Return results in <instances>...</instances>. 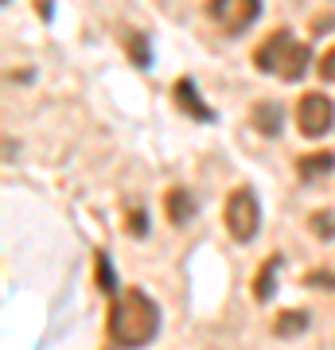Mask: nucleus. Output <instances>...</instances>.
<instances>
[{
  "label": "nucleus",
  "instance_id": "nucleus-15",
  "mask_svg": "<svg viewBox=\"0 0 335 350\" xmlns=\"http://www.w3.org/2000/svg\"><path fill=\"white\" fill-rule=\"evenodd\" d=\"M129 234H133V238H145V234H149V218H145V211H129Z\"/></svg>",
  "mask_w": 335,
  "mask_h": 350
},
{
  "label": "nucleus",
  "instance_id": "nucleus-11",
  "mask_svg": "<svg viewBox=\"0 0 335 350\" xmlns=\"http://www.w3.org/2000/svg\"><path fill=\"white\" fill-rule=\"evenodd\" d=\"M277 269H281V257H269V261L258 269V280H253V300L269 304L277 292Z\"/></svg>",
  "mask_w": 335,
  "mask_h": 350
},
{
  "label": "nucleus",
  "instance_id": "nucleus-8",
  "mask_svg": "<svg viewBox=\"0 0 335 350\" xmlns=\"http://www.w3.org/2000/svg\"><path fill=\"white\" fill-rule=\"evenodd\" d=\"M172 98H175V105H179V109H187L195 121H214V109H211V105H203V101L195 98V82H191V78H179V82H175Z\"/></svg>",
  "mask_w": 335,
  "mask_h": 350
},
{
  "label": "nucleus",
  "instance_id": "nucleus-5",
  "mask_svg": "<svg viewBox=\"0 0 335 350\" xmlns=\"http://www.w3.org/2000/svg\"><path fill=\"white\" fill-rule=\"evenodd\" d=\"M288 43H293V36H288V27H277L273 36L265 39L258 51H253V66H258L261 75L269 70V75H277V66H281V59H285Z\"/></svg>",
  "mask_w": 335,
  "mask_h": 350
},
{
  "label": "nucleus",
  "instance_id": "nucleus-19",
  "mask_svg": "<svg viewBox=\"0 0 335 350\" xmlns=\"http://www.w3.org/2000/svg\"><path fill=\"white\" fill-rule=\"evenodd\" d=\"M308 284H316V288H323V284H335V276H327V273H312V276H308Z\"/></svg>",
  "mask_w": 335,
  "mask_h": 350
},
{
  "label": "nucleus",
  "instance_id": "nucleus-10",
  "mask_svg": "<svg viewBox=\"0 0 335 350\" xmlns=\"http://www.w3.org/2000/svg\"><path fill=\"white\" fill-rule=\"evenodd\" d=\"M249 117H253V129L265 133V137H277V133H281V105H277V101H258V105L249 109Z\"/></svg>",
  "mask_w": 335,
  "mask_h": 350
},
{
  "label": "nucleus",
  "instance_id": "nucleus-3",
  "mask_svg": "<svg viewBox=\"0 0 335 350\" xmlns=\"http://www.w3.org/2000/svg\"><path fill=\"white\" fill-rule=\"evenodd\" d=\"M207 16L223 27L226 36H242L258 24L261 0H207Z\"/></svg>",
  "mask_w": 335,
  "mask_h": 350
},
{
  "label": "nucleus",
  "instance_id": "nucleus-17",
  "mask_svg": "<svg viewBox=\"0 0 335 350\" xmlns=\"http://www.w3.org/2000/svg\"><path fill=\"white\" fill-rule=\"evenodd\" d=\"M320 78H323V82H335V47L320 59Z\"/></svg>",
  "mask_w": 335,
  "mask_h": 350
},
{
  "label": "nucleus",
  "instance_id": "nucleus-7",
  "mask_svg": "<svg viewBox=\"0 0 335 350\" xmlns=\"http://www.w3.org/2000/svg\"><path fill=\"white\" fill-rule=\"evenodd\" d=\"M332 172H335V152H308V156L297 160V175L304 183H320Z\"/></svg>",
  "mask_w": 335,
  "mask_h": 350
},
{
  "label": "nucleus",
  "instance_id": "nucleus-6",
  "mask_svg": "<svg viewBox=\"0 0 335 350\" xmlns=\"http://www.w3.org/2000/svg\"><path fill=\"white\" fill-rule=\"evenodd\" d=\"M164 211H168V222L175 226H187L191 218H195V195L187 187H172V191H164Z\"/></svg>",
  "mask_w": 335,
  "mask_h": 350
},
{
  "label": "nucleus",
  "instance_id": "nucleus-16",
  "mask_svg": "<svg viewBox=\"0 0 335 350\" xmlns=\"http://www.w3.org/2000/svg\"><path fill=\"white\" fill-rule=\"evenodd\" d=\"M129 51H133V63H137V66H149L152 63V59H149V43H145V39L133 36V39H129Z\"/></svg>",
  "mask_w": 335,
  "mask_h": 350
},
{
  "label": "nucleus",
  "instance_id": "nucleus-9",
  "mask_svg": "<svg viewBox=\"0 0 335 350\" xmlns=\"http://www.w3.org/2000/svg\"><path fill=\"white\" fill-rule=\"evenodd\" d=\"M308 59H312V51L293 39L288 51H285V59H281V66H277V78H285V82H300L304 70H308Z\"/></svg>",
  "mask_w": 335,
  "mask_h": 350
},
{
  "label": "nucleus",
  "instance_id": "nucleus-18",
  "mask_svg": "<svg viewBox=\"0 0 335 350\" xmlns=\"http://www.w3.org/2000/svg\"><path fill=\"white\" fill-rule=\"evenodd\" d=\"M332 27H335V12L316 16V20H312V36H323V31H332Z\"/></svg>",
  "mask_w": 335,
  "mask_h": 350
},
{
  "label": "nucleus",
  "instance_id": "nucleus-12",
  "mask_svg": "<svg viewBox=\"0 0 335 350\" xmlns=\"http://www.w3.org/2000/svg\"><path fill=\"white\" fill-rule=\"evenodd\" d=\"M304 327H308V315L297 312V308H288V312H281V315L273 319V335H277V338H297Z\"/></svg>",
  "mask_w": 335,
  "mask_h": 350
},
{
  "label": "nucleus",
  "instance_id": "nucleus-2",
  "mask_svg": "<svg viewBox=\"0 0 335 350\" xmlns=\"http://www.w3.org/2000/svg\"><path fill=\"white\" fill-rule=\"evenodd\" d=\"M226 230L234 241H253L261 230V206H258V195L253 187H238L226 195Z\"/></svg>",
  "mask_w": 335,
  "mask_h": 350
},
{
  "label": "nucleus",
  "instance_id": "nucleus-14",
  "mask_svg": "<svg viewBox=\"0 0 335 350\" xmlns=\"http://www.w3.org/2000/svg\"><path fill=\"white\" fill-rule=\"evenodd\" d=\"M113 284H117V280H113L110 257H106V253H98V288H101V292H113Z\"/></svg>",
  "mask_w": 335,
  "mask_h": 350
},
{
  "label": "nucleus",
  "instance_id": "nucleus-4",
  "mask_svg": "<svg viewBox=\"0 0 335 350\" xmlns=\"http://www.w3.org/2000/svg\"><path fill=\"white\" fill-rule=\"evenodd\" d=\"M297 125H300V133H304V137H312V140L323 137V133L335 125L332 98H327V94H316V90H312V94H304V98H300V105H297Z\"/></svg>",
  "mask_w": 335,
  "mask_h": 350
},
{
  "label": "nucleus",
  "instance_id": "nucleus-1",
  "mask_svg": "<svg viewBox=\"0 0 335 350\" xmlns=\"http://www.w3.org/2000/svg\"><path fill=\"white\" fill-rule=\"evenodd\" d=\"M160 331V308L149 292L140 288H125L110 312V338L121 350H140L149 347Z\"/></svg>",
  "mask_w": 335,
  "mask_h": 350
},
{
  "label": "nucleus",
  "instance_id": "nucleus-13",
  "mask_svg": "<svg viewBox=\"0 0 335 350\" xmlns=\"http://www.w3.org/2000/svg\"><path fill=\"white\" fill-rule=\"evenodd\" d=\"M308 226L316 238H335V211H316L308 218Z\"/></svg>",
  "mask_w": 335,
  "mask_h": 350
}]
</instances>
